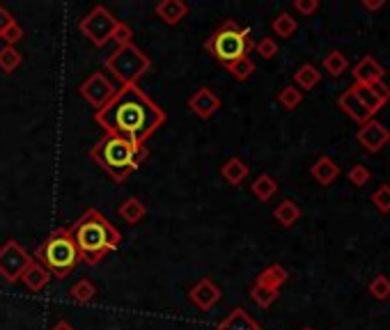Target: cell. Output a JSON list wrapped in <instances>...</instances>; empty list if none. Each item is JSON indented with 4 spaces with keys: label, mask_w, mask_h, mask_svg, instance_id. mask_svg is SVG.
<instances>
[{
    "label": "cell",
    "mask_w": 390,
    "mask_h": 330,
    "mask_svg": "<svg viewBox=\"0 0 390 330\" xmlns=\"http://www.w3.org/2000/svg\"><path fill=\"white\" fill-rule=\"evenodd\" d=\"M271 28H273V32H276L278 37L289 39L296 30H299V23H296V18H294L292 14H289V12H280V14H278V16L273 18Z\"/></svg>",
    "instance_id": "obj_26"
},
{
    "label": "cell",
    "mask_w": 390,
    "mask_h": 330,
    "mask_svg": "<svg viewBox=\"0 0 390 330\" xmlns=\"http://www.w3.org/2000/svg\"><path fill=\"white\" fill-rule=\"evenodd\" d=\"M303 330H315V328H303Z\"/></svg>",
    "instance_id": "obj_43"
},
{
    "label": "cell",
    "mask_w": 390,
    "mask_h": 330,
    "mask_svg": "<svg viewBox=\"0 0 390 330\" xmlns=\"http://www.w3.org/2000/svg\"><path fill=\"white\" fill-rule=\"evenodd\" d=\"M363 8H365V10H369V12H374V10H381L383 8V5H386V3H383V0H363Z\"/></svg>",
    "instance_id": "obj_41"
},
{
    "label": "cell",
    "mask_w": 390,
    "mask_h": 330,
    "mask_svg": "<svg viewBox=\"0 0 390 330\" xmlns=\"http://www.w3.org/2000/svg\"><path fill=\"white\" fill-rule=\"evenodd\" d=\"M310 175H313V179H315L317 183H321V186H330V183L338 179L340 165L335 163L330 156H321V158H317V163L313 165Z\"/></svg>",
    "instance_id": "obj_16"
},
{
    "label": "cell",
    "mask_w": 390,
    "mask_h": 330,
    "mask_svg": "<svg viewBox=\"0 0 390 330\" xmlns=\"http://www.w3.org/2000/svg\"><path fill=\"white\" fill-rule=\"evenodd\" d=\"M354 92H356V99L365 105L367 108V113L369 115H376L379 110L386 105V101L390 99V88L386 83H374V85H358V83H354L352 85Z\"/></svg>",
    "instance_id": "obj_11"
},
{
    "label": "cell",
    "mask_w": 390,
    "mask_h": 330,
    "mask_svg": "<svg viewBox=\"0 0 390 330\" xmlns=\"http://www.w3.org/2000/svg\"><path fill=\"white\" fill-rule=\"evenodd\" d=\"M90 156L115 181H124L141 165L143 158L147 156V149L143 144H134L127 138L106 136L92 147Z\"/></svg>",
    "instance_id": "obj_3"
},
{
    "label": "cell",
    "mask_w": 390,
    "mask_h": 330,
    "mask_svg": "<svg viewBox=\"0 0 390 330\" xmlns=\"http://www.w3.org/2000/svg\"><path fill=\"white\" fill-rule=\"evenodd\" d=\"M53 330H74V326H71L69 321H64V319H62V321H58L56 326H53Z\"/></svg>",
    "instance_id": "obj_42"
},
{
    "label": "cell",
    "mask_w": 390,
    "mask_h": 330,
    "mask_svg": "<svg viewBox=\"0 0 390 330\" xmlns=\"http://www.w3.org/2000/svg\"><path fill=\"white\" fill-rule=\"evenodd\" d=\"M303 101V92L296 88V85H287V88L280 90V94H278V103L282 105L285 110H296Z\"/></svg>",
    "instance_id": "obj_29"
},
{
    "label": "cell",
    "mask_w": 390,
    "mask_h": 330,
    "mask_svg": "<svg viewBox=\"0 0 390 330\" xmlns=\"http://www.w3.org/2000/svg\"><path fill=\"white\" fill-rule=\"evenodd\" d=\"M37 257H39V264H42L51 275H58V278H67L71 270L78 266V262H81L76 241L67 227L56 229V232L39 246Z\"/></svg>",
    "instance_id": "obj_4"
},
{
    "label": "cell",
    "mask_w": 390,
    "mask_h": 330,
    "mask_svg": "<svg viewBox=\"0 0 390 330\" xmlns=\"http://www.w3.org/2000/svg\"><path fill=\"white\" fill-rule=\"evenodd\" d=\"M188 299L193 301L200 309H211L218 301H221V289H218L209 278H204V280L197 282L193 289H191Z\"/></svg>",
    "instance_id": "obj_15"
},
{
    "label": "cell",
    "mask_w": 390,
    "mask_h": 330,
    "mask_svg": "<svg viewBox=\"0 0 390 330\" xmlns=\"http://www.w3.org/2000/svg\"><path fill=\"white\" fill-rule=\"evenodd\" d=\"M354 83H358V85H374V83H381L383 81V67L379 62L374 60L372 55H365V58H361L358 62L354 64Z\"/></svg>",
    "instance_id": "obj_13"
},
{
    "label": "cell",
    "mask_w": 390,
    "mask_h": 330,
    "mask_svg": "<svg viewBox=\"0 0 390 330\" xmlns=\"http://www.w3.org/2000/svg\"><path fill=\"white\" fill-rule=\"evenodd\" d=\"M369 294H372V299L376 301H388L390 299V278L388 275L379 273L376 278L369 282Z\"/></svg>",
    "instance_id": "obj_33"
},
{
    "label": "cell",
    "mask_w": 390,
    "mask_h": 330,
    "mask_svg": "<svg viewBox=\"0 0 390 330\" xmlns=\"http://www.w3.org/2000/svg\"><path fill=\"white\" fill-rule=\"evenodd\" d=\"M32 257L28 255V250L19 246L16 241H8L0 248V275L8 282L21 280L23 270L30 266Z\"/></svg>",
    "instance_id": "obj_8"
},
{
    "label": "cell",
    "mask_w": 390,
    "mask_h": 330,
    "mask_svg": "<svg viewBox=\"0 0 390 330\" xmlns=\"http://www.w3.org/2000/svg\"><path fill=\"white\" fill-rule=\"evenodd\" d=\"M248 165L241 161V158H230V161L223 165V170H221V175H223V179H226L230 186H239V183L246 179L248 177Z\"/></svg>",
    "instance_id": "obj_21"
},
{
    "label": "cell",
    "mask_w": 390,
    "mask_h": 330,
    "mask_svg": "<svg viewBox=\"0 0 390 330\" xmlns=\"http://www.w3.org/2000/svg\"><path fill=\"white\" fill-rule=\"evenodd\" d=\"M0 37H3L5 42H8V46H14L16 42H21V37H23V28H21V25H19V23L14 21V23H12L10 28L5 30Z\"/></svg>",
    "instance_id": "obj_38"
},
{
    "label": "cell",
    "mask_w": 390,
    "mask_h": 330,
    "mask_svg": "<svg viewBox=\"0 0 390 330\" xmlns=\"http://www.w3.org/2000/svg\"><path fill=\"white\" fill-rule=\"evenodd\" d=\"M319 81H321L319 69H317L315 64H310V62L301 64V67L296 69V74H294L296 88H299V90H306V92L313 90V88H317V85H319Z\"/></svg>",
    "instance_id": "obj_22"
},
{
    "label": "cell",
    "mask_w": 390,
    "mask_h": 330,
    "mask_svg": "<svg viewBox=\"0 0 390 330\" xmlns=\"http://www.w3.org/2000/svg\"><path fill=\"white\" fill-rule=\"evenodd\" d=\"M218 330H260V323H257L246 309L236 307L218 323Z\"/></svg>",
    "instance_id": "obj_18"
},
{
    "label": "cell",
    "mask_w": 390,
    "mask_h": 330,
    "mask_svg": "<svg viewBox=\"0 0 390 330\" xmlns=\"http://www.w3.org/2000/svg\"><path fill=\"white\" fill-rule=\"evenodd\" d=\"M12 23H14V16H12L5 8H0V35H3Z\"/></svg>",
    "instance_id": "obj_40"
},
{
    "label": "cell",
    "mask_w": 390,
    "mask_h": 330,
    "mask_svg": "<svg viewBox=\"0 0 390 330\" xmlns=\"http://www.w3.org/2000/svg\"><path fill=\"white\" fill-rule=\"evenodd\" d=\"M255 51L260 53L264 60H271V58L278 55V44L273 37H264V39H260V44L255 46Z\"/></svg>",
    "instance_id": "obj_36"
},
{
    "label": "cell",
    "mask_w": 390,
    "mask_h": 330,
    "mask_svg": "<svg viewBox=\"0 0 390 330\" xmlns=\"http://www.w3.org/2000/svg\"><path fill=\"white\" fill-rule=\"evenodd\" d=\"M131 39H134V30L127 23H117V28L113 30V42H117L120 46H129Z\"/></svg>",
    "instance_id": "obj_37"
},
{
    "label": "cell",
    "mask_w": 390,
    "mask_h": 330,
    "mask_svg": "<svg viewBox=\"0 0 390 330\" xmlns=\"http://www.w3.org/2000/svg\"><path fill=\"white\" fill-rule=\"evenodd\" d=\"M106 67L113 71L124 85H136L138 78L151 67V62L141 49H136L134 44H129V46H120V49L108 58Z\"/></svg>",
    "instance_id": "obj_6"
},
{
    "label": "cell",
    "mask_w": 390,
    "mask_h": 330,
    "mask_svg": "<svg viewBox=\"0 0 390 330\" xmlns=\"http://www.w3.org/2000/svg\"><path fill=\"white\" fill-rule=\"evenodd\" d=\"M21 280H23V285L30 289V292H42V289H44L46 285H49L51 273H49V270H46L39 262L32 259V262H30V266L23 270Z\"/></svg>",
    "instance_id": "obj_19"
},
{
    "label": "cell",
    "mask_w": 390,
    "mask_h": 330,
    "mask_svg": "<svg viewBox=\"0 0 390 330\" xmlns=\"http://www.w3.org/2000/svg\"><path fill=\"white\" fill-rule=\"evenodd\" d=\"M69 232L76 241L81 259L85 264H90V266L99 264L106 257V253H110V250L120 246V232L97 209L85 211L74 223V227H69Z\"/></svg>",
    "instance_id": "obj_2"
},
{
    "label": "cell",
    "mask_w": 390,
    "mask_h": 330,
    "mask_svg": "<svg viewBox=\"0 0 390 330\" xmlns=\"http://www.w3.org/2000/svg\"><path fill=\"white\" fill-rule=\"evenodd\" d=\"M120 216L129 223V225H136V223H141L145 216V204L138 200V197H129V200L122 202Z\"/></svg>",
    "instance_id": "obj_27"
},
{
    "label": "cell",
    "mask_w": 390,
    "mask_h": 330,
    "mask_svg": "<svg viewBox=\"0 0 390 330\" xmlns=\"http://www.w3.org/2000/svg\"><path fill=\"white\" fill-rule=\"evenodd\" d=\"M287 270L280 266V264H271V266H267L262 270L260 275H257V282L255 285H262V287H269V289H280L282 285L287 282Z\"/></svg>",
    "instance_id": "obj_20"
},
{
    "label": "cell",
    "mask_w": 390,
    "mask_h": 330,
    "mask_svg": "<svg viewBox=\"0 0 390 330\" xmlns=\"http://www.w3.org/2000/svg\"><path fill=\"white\" fill-rule=\"evenodd\" d=\"M372 202L381 214H390V183H381V186L374 190Z\"/></svg>",
    "instance_id": "obj_34"
},
{
    "label": "cell",
    "mask_w": 390,
    "mask_h": 330,
    "mask_svg": "<svg viewBox=\"0 0 390 330\" xmlns=\"http://www.w3.org/2000/svg\"><path fill=\"white\" fill-rule=\"evenodd\" d=\"M338 108H340V110H345V113H347L349 117H352V120H354L356 124H358V127H363V124L369 122V120H374V117L367 113L365 105H363V103L358 101V99H356L354 88H347V90L338 97Z\"/></svg>",
    "instance_id": "obj_14"
},
{
    "label": "cell",
    "mask_w": 390,
    "mask_h": 330,
    "mask_svg": "<svg viewBox=\"0 0 390 330\" xmlns=\"http://www.w3.org/2000/svg\"><path fill=\"white\" fill-rule=\"evenodd\" d=\"M69 296H71V301L78 303V305H88V303L95 301L97 287L92 285L90 280H78L76 285L69 289Z\"/></svg>",
    "instance_id": "obj_28"
},
{
    "label": "cell",
    "mask_w": 390,
    "mask_h": 330,
    "mask_svg": "<svg viewBox=\"0 0 390 330\" xmlns=\"http://www.w3.org/2000/svg\"><path fill=\"white\" fill-rule=\"evenodd\" d=\"M273 216H276V220L280 223L282 227H292V225H296V220L301 218V209H299V204H296L294 200H285V202H280L276 207Z\"/></svg>",
    "instance_id": "obj_23"
},
{
    "label": "cell",
    "mask_w": 390,
    "mask_h": 330,
    "mask_svg": "<svg viewBox=\"0 0 390 330\" xmlns=\"http://www.w3.org/2000/svg\"><path fill=\"white\" fill-rule=\"evenodd\" d=\"M347 69H349V60L342 51H330L328 55L324 58V71H326L328 76L338 78L345 74Z\"/></svg>",
    "instance_id": "obj_25"
},
{
    "label": "cell",
    "mask_w": 390,
    "mask_h": 330,
    "mask_svg": "<svg viewBox=\"0 0 390 330\" xmlns=\"http://www.w3.org/2000/svg\"><path fill=\"white\" fill-rule=\"evenodd\" d=\"M188 108L193 110L197 117H202V120H209V117H214L216 110L221 108V99H218L209 88H200L188 99Z\"/></svg>",
    "instance_id": "obj_12"
},
{
    "label": "cell",
    "mask_w": 390,
    "mask_h": 330,
    "mask_svg": "<svg viewBox=\"0 0 390 330\" xmlns=\"http://www.w3.org/2000/svg\"><path fill=\"white\" fill-rule=\"evenodd\" d=\"M226 67H228L230 74H232L234 81H241V83L248 81V78L253 76V71H255V64H253L250 58H241V60L230 62V64H226Z\"/></svg>",
    "instance_id": "obj_30"
},
{
    "label": "cell",
    "mask_w": 390,
    "mask_h": 330,
    "mask_svg": "<svg viewBox=\"0 0 390 330\" xmlns=\"http://www.w3.org/2000/svg\"><path fill=\"white\" fill-rule=\"evenodd\" d=\"M250 299H253L260 307H271L278 301V292H276V289L255 285L253 289H250Z\"/></svg>",
    "instance_id": "obj_32"
},
{
    "label": "cell",
    "mask_w": 390,
    "mask_h": 330,
    "mask_svg": "<svg viewBox=\"0 0 390 330\" xmlns=\"http://www.w3.org/2000/svg\"><path fill=\"white\" fill-rule=\"evenodd\" d=\"M250 190H253V195L260 202H269L271 197L278 193V183L271 175H260L253 183H250Z\"/></svg>",
    "instance_id": "obj_24"
},
{
    "label": "cell",
    "mask_w": 390,
    "mask_h": 330,
    "mask_svg": "<svg viewBox=\"0 0 390 330\" xmlns=\"http://www.w3.org/2000/svg\"><path fill=\"white\" fill-rule=\"evenodd\" d=\"M81 94L90 105H95V108L101 110L106 103L113 101L117 90H115V85L106 78V74H95L81 85Z\"/></svg>",
    "instance_id": "obj_9"
},
{
    "label": "cell",
    "mask_w": 390,
    "mask_h": 330,
    "mask_svg": "<svg viewBox=\"0 0 390 330\" xmlns=\"http://www.w3.org/2000/svg\"><path fill=\"white\" fill-rule=\"evenodd\" d=\"M19 64H21V53H19L14 46H3V49H0V69H3L5 74H12Z\"/></svg>",
    "instance_id": "obj_31"
},
{
    "label": "cell",
    "mask_w": 390,
    "mask_h": 330,
    "mask_svg": "<svg viewBox=\"0 0 390 330\" xmlns=\"http://www.w3.org/2000/svg\"><path fill=\"white\" fill-rule=\"evenodd\" d=\"M186 14L188 5L182 3V0H163V3L156 5V16L168 25H177Z\"/></svg>",
    "instance_id": "obj_17"
},
{
    "label": "cell",
    "mask_w": 390,
    "mask_h": 330,
    "mask_svg": "<svg viewBox=\"0 0 390 330\" xmlns=\"http://www.w3.org/2000/svg\"><path fill=\"white\" fill-rule=\"evenodd\" d=\"M294 8H296V12H301V14L310 16V14H315V12L319 10V3H317V0H296Z\"/></svg>",
    "instance_id": "obj_39"
},
{
    "label": "cell",
    "mask_w": 390,
    "mask_h": 330,
    "mask_svg": "<svg viewBox=\"0 0 390 330\" xmlns=\"http://www.w3.org/2000/svg\"><path fill=\"white\" fill-rule=\"evenodd\" d=\"M117 18L106 8H95L81 21V32L95 46H106L113 39V30L117 28Z\"/></svg>",
    "instance_id": "obj_7"
},
{
    "label": "cell",
    "mask_w": 390,
    "mask_h": 330,
    "mask_svg": "<svg viewBox=\"0 0 390 330\" xmlns=\"http://www.w3.org/2000/svg\"><path fill=\"white\" fill-rule=\"evenodd\" d=\"M372 179V175H369V170L365 168L363 163H356L352 170H349V181L354 183V186H365V183Z\"/></svg>",
    "instance_id": "obj_35"
},
{
    "label": "cell",
    "mask_w": 390,
    "mask_h": 330,
    "mask_svg": "<svg viewBox=\"0 0 390 330\" xmlns=\"http://www.w3.org/2000/svg\"><path fill=\"white\" fill-rule=\"evenodd\" d=\"M204 46L218 62L230 64L241 58H248V51L253 49V39H250V30L239 28L234 21H228L207 39Z\"/></svg>",
    "instance_id": "obj_5"
},
{
    "label": "cell",
    "mask_w": 390,
    "mask_h": 330,
    "mask_svg": "<svg viewBox=\"0 0 390 330\" xmlns=\"http://www.w3.org/2000/svg\"><path fill=\"white\" fill-rule=\"evenodd\" d=\"M97 122L108 131V136H120L134 144H143L161 127L163 113L136 85H124L117 90L113 101L97 113Z\"/></svg>",
    "instance_id": "obj_1"
},
{
    "label": "cell",
    "mask_w": 390,
    "mask_h": 330,
    "mask_svg": "<svg viewBox=\"0 0 390 330\" xmlns=\"http://www.w3.org/2000/svg\"><path fill=\"white\" fill-rule=\"evenodd\" d=\"M356 140L361 142V147L365 151H369V154H376V151H381L390 142V129L383 127L379 120H369L358 129Z\"/></svg>",
    "instance_id": "obj_10"
}]
</instances>
